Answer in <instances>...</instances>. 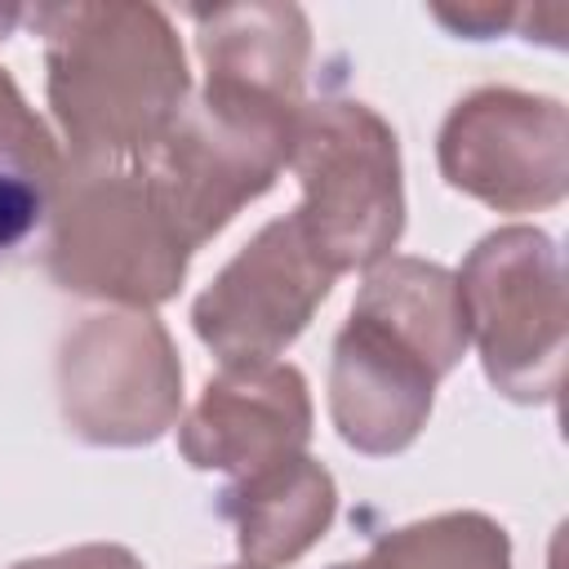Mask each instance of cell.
<instances>
[{
    "mask_svg": "<svg viewBox=\"0 0 569 569\" xmlns=\"http://www.w3.org/2000/svg\"><path fill=\"white\" fill-rule=\"evenodd\" d=\"M31 22L44 36V98L67 160H133L191 98L187 53L160 4H36Z\"/></svg>",
    "mask_w": 569,
    "mask_h": 569,
    "instance_id": "6da1fadb",
    "label": "cell"
},
{
    "mask_svg": "<svg viewBox=\"0 0 569 569\" xmlns=\"http://www.w3.org/2000/svg\"><path fill=\"white\" fill-rule=\"evenodd\" d=\"M302 102L204 80L133 169L187 253L209 244L244 204L267 196L289 164Z\"/></svg>",
    "mask_w": 569,
    "mask_h": 569,
    "instance_id": "7a4b0ae2",
    "label": "cell"
},
{
    "mask_svg": "<svg viewBox=\"0 0 569 569\" xmlns=\"http://www.w3.org/2000/svg\"><path fill=\"white\" fill-rule=\"evenodd\" d=\"M44 227V271L67 293L151 311L187 280L191 253L151 204L133 160L62 156Z\"/></svg>",
    "mask_w": 569,
    "mask_h": 569,
    "instance_id": "3957f363",
    "label": "cell"
},
{
    "mask_svg": "<svg viewBox=\"0 0 569 569\" xmlns=\"http://www.w3.org/2000/svg\"><path fill=\"white\" fill-rule=\"evenodd\" d=\"M289 169L302 182L293 218L333 276L369 271L391 258L405 231L400 142L369 102H302Z\"/></svg>",
    "mask_w": 569,
    "mask_h": 569,
    "instance_id": "277c9868",
    "label": "cell"
},
{
    "mask_svg": "<svg viewBox=\"0 0 569 569\" xmlns=\"http://www.w3.org/2000/svg\"><path fill=\"white\" fill-rule=\"evenodd\" d=\"M467 342L485 378L516 405H551L565 378V267L547 231L511 222L476 240L458 267Z\"/></svg>",
    "mask_w": 569,
    "mask_h": 569,
    "instance_id": "5b68a950",
    "label": "cell"
},
{
    "mask_svg": "<svg viewBox=\"0 0 569 569\" xmlns=\"http://www.w3.org/2000/svg\"><path fill=\"white\" fill-rule=\"evenodd\" d=\"M58 409L76 440L156 445L182 413V360L151 311H93L58 342Z\"/></svg>",
    "mask_w": 569,
    "mask_h": 569,
    "instance_id": "8992f818",
    "label": "cell"
},
{
    "mask_svg": "<svg viewBox=\"0 0 569 569\" xmlns=\"http://www.w3.org/2000/svg\"><path fill=\"white\" fill-rule=\"evenodd\" d=\"M436 160L453 191L498 213L551 209L569 191V111L547 93L476 89L449 107Z\"/></svg>",
    "mask_w": 569,
    "mask_h": 569,
    "instance_id": "52a82bcc",
    "label": "cell"
},
{
    "mask_svg": "<svg viewBox=\"0 0 569 569\" xmlns=\"http://www.w3.org/2000/svg\"><path fill=\"white\" fill-rule=\"evenodd\" d=\"M333 280L298 218H276L191 302V329L222 365L276 360L311 325Z\"/></svg>",
    "mask_w": 569,
    "mask_h": 569,
    "instance_id": "ba28073f",
    "label": "cell"
},
{
    "mask_svg": "<svg viewBox=\"0 0 569 569\" xmlns=\"http://www.w3.org/2000/svg\"><path fill=\"white\" fill-rule=\"evenodd\" d=\"M311 445V391L284 360L222 365L178 422V449L196 471L249 476Z\"/></svg>",
    "mask_w": 569,
    "mask_h": 569,
    "instance_id": "9c48e42d",
    "label": "cell"
},
{
    "mask_svg": "<svg viewBox=\"0 0 569 569\" xmlns=\"http://www.w3.org/2000/svg\"><path fill=\"white\" fill-rule=\"evenodd\" d=\"M440 369L382 320L351 311L333 338L329 418L356 453H405L431 418Z\"/></svg>",
    "mask_w": 569,
    "mask_h": 569,
    "instance_id": "30bf717a",
    "label": "cell"
},
{
    "mask_svg": "<svg viewBox=\"0 0 569 569\" xmlns=\"http://www.w3.org/2000/svg\"><path fill=\"white\" fill-rule=\"evenodd\" d=\"M218 516L236 529V547L249 569H284L329 533L338 516V485L316 458L298 453L236 476L218 493Z\"/></svg>",
    "mask_w": 569,
    "mask_h": 569,
    "instance_id": "8fae6325",
    "label": "cell"
},
{
    "mask_svg": "<svg viewBox=\"0 0 569 569\" xmlns=\"http://www.w3.org/2000/svg\"><path fill=\"white\" fill-rule=\"evenodd\" d=\"M204 80H227L302 102L311 22L298 4H218L191 9Z\"/></svg>",
    "mask_w": 569,
    "mask_h": 569,
    "instance_id": "7c38bea8",
    "label": "cell"
},
{
    "mask_svg": "<svg viewBox=\"0 0 569 569\" xmlns=\"http://www.w3.org/2000/svg\"><path fill=\"white\" fill-rule=\"evenodd\" d=\"M351 311H365L387 329H396L400 338H409L440 369V378L453 373L467 351V316H462L458 280L440 262L396 258V253L382 258L378 267H369Z\"/></svg>",
    "mask_w": 569,
    "mask_h": 569,
    "instance_id": "4fadbf2b",
    "label": "cell"
},
{
    "mask_svg": "<svg viewBox=\"0 0 569 569\" xmlns=\"http://www.w3.org/2000/svg\"><path fill=\"white\" fill-rule=\"evenodd\" d=\"M58 173V138L27 107L13 76L0 67V258L18 253L49 222Z\"/></svg>",
    "mask_w": 569,
    "mask_h": 569,
    "instance_id": "5bb4252c",
    "label": "cell"
},
{
    "mask_svg": "<svg viewBox=\"0 0 569 569\" xmlns=\"http://www.w3.org/2000/svg\"><path fill=\"white\" fill-rule=\"evenodd\" d=\"M360 569H511V538L485 511H440L387 529Z\"/></svg>",
    "mask_w": 569,
    "mask_h": 569,
    "instance_id": "9a60e30c",
    "label": "cell"
},
{
    "mask_svg": "<svg viewBox=\"0 0 569 569\" xmlns=\"http://www.w3.org/2000/svg\"><path fill=\"white\" fill-rule=\"evenodd\" d=\"M9 569H147V565L129 547H120V542H80V547L53 551V556L18 560Z\"/></svg>",
    "mask_w": 569,
    "mask_h": 569,
    "instance_id": "2e32d148",
    "label": "cell"
},
{
    "mask_svg": "<svg viewBox=\"0 0 569 569\" xmlns=\"http://www.w3.org/2000/svg\"><path fill=\"white\" fill-rule=\"evenodd\" d=\"M431 13H436V22L453 27V31L467 36V40H489V36H498L502 27H511V18H516L511 4H462V9L436 4Z\"/></svg>",
    "mask_w": 569,
    "mask_h": 569,
    "instance_id": "e0dca14e",
    "label": "cell"
},
{
    "mask_svg": "<svg viewBox=\"0 0 569 569\" xmlns=\"http://www.w3.org/2000/svg\"><path fill=\"white\" fill-rule=\"evenodd\" d=\"M329 569H360V560L351 565V560H342V565H329Z\"/></svg>",
    "mask_w": 569,
    "mask_h": 569,
    "instance_id": "ac0fdd59",
    "label": "cell"
},
{
    "mask_svg": "<svg viewBox=\"0 0 569 569\" xmlns=\"http://www.w3.org/2000/svg\"><path fill=\"white\" fill-rule=\"evenodd\" d=\"M231 569H249V565H231Z\"/></svg>",
    "mask_w": 569,
    "mask_h": 569,
    "instance_id": "d6986e66",
    "label": "cell"
}]
</instances>
